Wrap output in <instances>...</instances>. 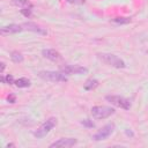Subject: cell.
<instances>
[{
	"mask_svg": "<svg viewBox=\"0 0 148 148\" xmlns=\"http://www.w3.org/2000/svg\"><path fill=\"white\" fill-rule=\"evenodd\" d=\"M97 58L103 61L104 64L116 67V68H125L126 64L123 59H120L119 57H117L116 54H111V53H97Z\"/></svg>",
	"mask_w": 148,
	"mask_h": 148,
	"instance_id": "1",
	"label": "cell"
},
{
	"mask_svg": "<svg viewBox=\"0 0 148 148\" xmlns=\"http://www.w3.org/2000/svg\"><path fill=\"white\" fill-rule=\"evenodd\" d=\"M56 125H57V118L51 117V118L46 119V120L34 132V135H35L36 138H38V139H42V138H44L45 135H47V134L51 132V130H52Z\"/></svg>",
	"mask_w": 148,
	"mask_h": 148,
	"instance_id": "2",
	"label": "cell"
},
{
	"mask_svg": "<svg viewBox=\"0 0 148 148\" xmlns=\"http://www.w3.org/2000/svg\"><path fill=\"white\" fill-rule=\"evenodd\" d=\"M38 76L45 81L51 82H66L67 77L64 75L62 72H54V71H40Z\"/></svg>",
	"mask_w": 148,
	"mask_h": 148,
	"instance_id": "3",
	"label": "cell"
},
{
	"mask_svg": "<svg viewBox=\"0 0 148 148\" xmlns=\"http://www.w3.org/2000/svg\"><path fill=\"white\" fill-rule=\"evenodd\" d=\"M114 113V109L105 105H97L91 108V116L95 119H105Z\"/></svg>",
	"mask_w": 148,
	"mask_h": 148,
	"instance_id": "4",
	"label": "cell"
},
{
	"mask_svg": "<svg viewBox=\"0 0 148 148\" xmlns=\"http://www.w3.org/2000/svg\"><path fill=\"white\" fill-rule=\"evenodd\" d=\"M105 99L108 102H110L112 105L114 106H118V108H121L124 110H130L131 108V102L123 97V96H118V95H108L105 96Z\"/></svg>",
	"mask_w": 148,
	"mask_h": 148,
	"instance_id": "5",
	"label": "cell"
},
{
	"mask_svg": "<svg viewBox=\"0 0 148 148\" xmlns=\"http://www.w3.org/2000/svg\"><path fill=\"white\" fill-rule=\"evenodd\" d=\"M114 131V124H106L105 126H103L101 130H98L94 135H92V140L95 141H101V140H105L106 138H109Z\"/></svg>",
	"mask_w": 148,
	"mask_h": 148,
	"instance_id": "6",
	"label": "cell"
},
{
	"mask_svg": "<svg viewBox=\"0 0 148 148\" xmlns=\"http://www.w3.org/2000/svg\"><path fill=\"white\" fill-rule=\"evenodd\" d=\"M60 71L64 74H68V75H73V74L81 75V74H87L88 73V68L87 67L77 66V65H66V66H62L60 68Z\"/></svg>",
	"mask_w": 148,
	"mask_h": 148,
	"instance_id": "7",
	"label": "cell"
},
{
	"mask_svg": "<svg viewBox=\"0 0 148 148\" xmlns=\"http://www.w3.org/2000/svg\"><path fill=\"white\" fill-rule=\"evenodd\" d=\"M23 30H29V31H32V32H36L38 35H47V31L45 28L40 27L39 24L35 23V22H24L21 24Z\"/></svg>",
	"mask_w": 148,
	"mask_h": 148,
	"instance_id": "8",
	"label": "cell"
},
{
	"mask_svg": "<svg viewBox=\"0 0 148 148\" xmlns=\"http://www.w3.org/2000/svg\"><path fill=\"white\" fill-rule=\"evenodd\" d=\"M77 143V140L74 139V138H62V139H59L54 142H52L50 145V148H54V147H73L74 145Z\"/></svg>",
	"mask_w": 148,
	"mask_h": 148,
	"instance_id": "9",
	"label": "cell"
},
{
	"mask_svg": "<svg viewBox=\"0 0 148 148\" xmlns=\"http://www.w3.org/2000/svg\"><path fill=\"white\" fill-rule=\"evenodd\" d=\"M42 54L44 58H46L51 61H60L62 59L61 54L53 49H44V50H42Z\"/></svg>",
	"mask_w": 148,
	"mask_h": 148,
	"instance_id": "10",
	"label": "cell"
},
{
	"mask_svg": "<svg viewBox=\"0 0 148 148\" xmlns=\"http://www.w3.org/2000/svg\"><path fill=\"white\" fill-rule=\"evenodd\" d=\"M23 30L22 25L20 24H9V25H5L0 29V34L1 35H10V34H17L21 32Z\"/></svg>",
	"mask_w": 148,
	"mask_h": 148,
	"instance_id": "11",
	"label": "cell"
},
{
	"mask_svg": "<svg viewBox=\"0 0 148 148\" xmlns=\"http://www.w3.org/2000/svg\"><path fill=\"white\" fill-rule=\"evenodd\" d=\"M12 3L16 7H20L21 9L23 8H32V3L29 0H12Z\"/></svg>",
	"mask_w": 148,
	"mask_h": 148,
	"instance_id": "12",
	"label": "cell"
},
{
	"mask_svg": "<svg viewBox=\"0 0 148 148\" xmlns=\"http://www.w3.org/2000/svg\"><path fill=\"white\" fill-rule=\"evenodd\" d=\"M98 84H99L98 80H96V79H88V80L86 81V83L83 84V88H84V90H92V89H95Z\"/></svg>",
	"mask_w": 148,
	"mask_h": 148,
	"instance_id": "13",
	"label": "cell"
},
{
	"mask_svg": "<svg viewBox=\"0 0 148 148\" xmlns=\"http://www.w3.org/2000/svg\"><path fill=\"white\" fill-rule=\"evenodd\" d=\"M15 86L18 87V88H27L30 86V80L27 79V77H20L17 80H15Z\"/></svg>",
	"mask_w": 148,
	"mask_h": 148,
	"instance_id": "14",
	"label": "cell"
},
{
	"mask_svg": "<svg viewBox=\"0 0 148 148\" xmlns=\"http://www.w3.org/2000/svg\"><path fill=\"white\" fill-rule=\"evenodd\" d=\"M10 59L15 62V64H20V62H22L23 61V56H22V53H20L18 51H13L12 53H10Z\"/></svg>",
	"mask_w": 148,
	"mask_h": 148,
	"instance_id": "15",
	"label": "cell"
},
{
	"mask_svg": "<svg viewBox=\"0 0 148 148\" xmlns=\"http://www.w3.org/2000/svg\"><path fill=\"white\" fill-rule=\"evenodd\" d=\"M131 21H132L131 17H114L111 20V22L114 24H127Z\"/></svg>",
	"mask_w": 148,
	"mask_h": 148,
	"instance_id": "16",
	"label": "cell"
},
{
	"mask_svg": "<svg viewBox=\"0 0 148 148\" xmlns=\"http://www.w3.org/2000/svg\"><path fill=\"white\" fill-rule=\"evenodd\" d=\"M1 82L7 83V84H13L15 82V80H14V77H13L12 74H7L6 77L5 76H1Z\"/></svg>",
	"mask_w": 148,
	"mask_h": 148,
	"instance_id": "17",
	"label": "cell"
},
{
	"mask_svg": "<svg viewBox=\"0 0 148 148\" xmlns=\"http://www.w3.org/2000/svg\"><path fill=\"white\" fill-rule=\"evenodd\" d=\"M81 124H82L83 126L88 127V128L95 127V123H94L92 120H90V119H83V120H81Z\"/></svg>",
	"mask_w": 148,
	"mask_h": 148,
	"instance_id": "18",
	"label": "cell"
},
{
	"mask_svg": "<svg viewBox=\"0 0 148 148\" xmlns=\"http://www.w3.org/2000/svg\"><path fill=\"white\" fill-rule=\"evenodd\" d=\"M31 10H32V8H23V9H21V14L24 15L25 17H30L31 16Z\"/></svg>",
	"mask_w": 148,
	"mask_h": 148,
	"instance_id": "19",
	"label": "cell"
},
{
	"mask_svg": "<svg viewBox=\"0 0 148 148\" xmlns=\"http://www.w3.org/2000/svg\"><path fill=\"white\" fill-rule=\"evenodd\" d=\"M66 1L69 3H74V5H82V3H84L86 0H66Z\"/></svg>",
	"mask_w": 148,
	"mask_h": 148,
	"instance_id": "20",
	"label": "cell"
},
{
	"mask_svg": "<svg viewBox=\"0 0 148 148\" xmlns=\"http://www.w3.org/2000/svg\"><path fill=\"white\" fill-rule=\"evenodd\" d=\"M7 101H8L9 103H15V102H16V97L10 94V95H8V97H7Z\"/></svg>",
	"mask_w": 148,
	"mask_h": 148,
	"instance_id": "21",
	"label": "cell"
},
{
	"mask_svg": "<svg viewBox=\"0 0 148 148\" xmlns=\"http://www.w3.org/2000/svg\"><path fill=\"white\" fill-rule=\"evenodd\" d=\"M0 65H1V69H0V72H1V73H3V71H5V67H6V64H5L3 61H1V64H0Z\"/></svg>",
	"mask_w": 148,
	"mask_h": 148,
	"instance_id": "22",
	"label": "cell"
},
{
	"mask_svg": "<svg viewBox=\"0 0 148 148\" xmlns=\"http://www.w3.org/2000/svg\"><path fill=\"white\" fill-rule=\"evenodd\" d=\"M14 146H15V145H13V143H8V145H7V147H14Z\"/></svg>",
	"mask_w": 148,
	"mask_h": 148,
	"instance_id": "23",
	"label": "cell"
}]
</instances>
